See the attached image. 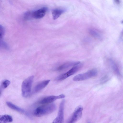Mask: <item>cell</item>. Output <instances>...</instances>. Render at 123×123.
Returning <instances> with one entry per match:
<instances>
[{
    "mask_svg": "<svg viewBox=\"0 0 123 123\" xmlns=\"http://www.w3.org/2000/svg\"><path fill=\"white\" fill-rule=\"evenodd\" d=\"M116 1L117 3H120V1L119 0H115Z\"/></svg>",
    "mask_w": 123,
    "mask_h": 123,
    "instance_id": "20",
    "label": "cell"
},
{
    "mask_svg": "<svg viewBox=\"0 0 123 123\" xmlns=\"http://www.w3.org/2000/svg\"><path fill=\"white\" fill-rule=\"evenodd\" d=\"M5 33V29L4 27L0 25V39L3 37Z\"/></svg>",
    "mask_w": 123,
    "mask_h": 123,
    "instance_id": "19",
    "label": "cell"
},
{
    "mask_svg": "<svg viewBox=\"0 0 123 123\" xmlns=\"http://www.w3.org/2000/svg\"><path fill=\"white\" fill-rule=\"evenodd\" d=\"M48 10L47 7H43L36 11L33 12V18L38 19L44 17Z\"/></svg>",
    "mask_w": 123,
    "mask_h": 123,
    "instance_id": "8",
    "label": "cell"
},
{
    "mask_svg": "<svg viewBox=\"0 0 123 123\" xmlns=\"http://www.w3.org/2000/svg\"><path fill=\"white\" fill-rule=\"evenodd\" d=\"M65 96L62 94L58 96H50L46 97L42 99L39 102L42 104L50 103L56 99L64 98Z\"/></svg>",
    "mask_w": 123,
    "mask_h": 123,
    "instance_id": "7",
    "label": "cell"
},
{
    "mask_svg": "<svg viewBox=\"0 0 123 123\" xmlns=\"http://www.w3.org/2000/svg\"><path fill=\"white\" fill-rule=\"evenodd\" d=\"M50 81V80H48L43 81L39 83L34 87V92H37L41 90L47 86Z\"/></svg>",
    "mask_w": 123,
    "mask_h": 123,
    "instance_id": "9",
    "label": "cell"
},
{
    "mask_svg": "<svg viewBox=\"0 0 123 123\" xmlns=\"http://www.w3.org/2000/svg\"><path fill=\"white\" fill-rule=\"evenodd\" d=\"M0 48L5 49H8L9 48L7 44L1 39H0Z\"/></svg>",
    "mask_w": 123,
    "mask_h": 123,
    "instance_id": "18",
    "label": "cell"
},
{
    "mask_svg": "<svg viewBox=\"0 0 123 123\" xmlns=\"http://www.w3.org/2000/svg\"><path fill=\"white\" fill-rule=\"evenodd\" d=\"M80 63L78 62H71L66 63L63 65L60 66L58 68V70H61L65 68H68L72 66H74Z\"/></svg>",
    "mask_w": 123,
    "mask_h": 123,
    "instance_id": "13",
    "label": "cell"
},
{
    "mask_svg": "<svg viewBox=\"0 0 123 123\" xmlns=\"http://www.w3.org/2000/svg\"><path fill=\"white\" fill-rule=\"evenodd\" d=\"M65 100H63L60 104L58 115L53 121V123H63L64 121V106Z\"/></svg>",
    "mask_w": 123,
    "mask_h": 123,
    "instance_id": "5",
    "label": "cell"
},
{
    "mask_svg": "<svg viewBox=\"0 0 123 123\" xmlns=\"http://www.w3.org/2000/svg\"><path fill=\"white\" fill-rule=\"evenodd\" d=\"M90 34L94 37L99 39H101L102 37L100 34L97 31L94 29H91L89 31Z\"/></svg>",
    "mask_w": 123,
    "mask_h": 123,
    "instance_id": "16",
    "label": "cell"
},
{
    "mask_svg": "<svg viewBox=\"0 0 123 123\" xmlns=\"http://www.w3.org/2000/svg\"><path fill=\"white\" fill-rule=\"evenodd\" d=\"M8 106L10 108L22 113H25V111L23 109L9 102L6 103Z\"/></svg>",
    "mask_w": 123,
    "mask_h": 123,
    "instance_id": "12",
    "label": "cell"
},
{
    "mask_svg": "<svg viewBox=\"0 0 123 123\" xmlns=\"http://www.w3.org/2000/svg\"><path fill=\"white\" fill-rule=\"evenodd\" d=\"M65 11V10L59 9L53 10L52 11V13L53 19L55 20L57 19Z\"/></svg>",
    "mask_w": 123,
    "mask_h": 123,
    "instance_id": "10",
    "label": "cell"
},
{
    "mask_svg": "<svg viewBox=\"0 0 123 123\" xmlns=\"http://www.w3.org/2000/svg\"><path fill=\"white\" fill-rule=\"evenodd\" d=\"M13 120L12 116L8 115H0V123H6L11 122Z\"/></svg>",
    "mask_w": 123,
    "mask_h": 123,
    "instance_id": "11",
    "label": "cell"
},
{
    "mask_svg": "<svg viewBox=\"0 0 123 123\" xmlns=\"http://www.w3.org/2000/svg\"><path fill=\"white\" fill-rule=\"evenodd\" d=\"M10 81L7 80H4L0 83V95L3 90L10 85Z\"/></svg>",
    "mask_w": 123,
    "mask_h": 123,
    "instance_id": "14",
    "label": "cell"
},
{
    "mask_svg": "<svg viewBox=\"0 0 123 123\" xmlns=\"http://www.w3.org/2000/svg\"><path fill=\"white\" fill-rule=\"evenodd\" d=\"M83 107L81 106L78 107L74 111L69 123H74L80 119L82 117Z\"/></svg>",
    "mask_w": 123,
    "mask_h": 123,
    "instance_id": "6",
    "label": "cell"
},
{
    "mask_svg": "<svg viewBox=\"0 0 123 123\" xmlns=\"http://www.w3.org/2000/svg\"><path fill=\"white\" fill-rule=\"evenodd\" d=\"M56 109V105L54 104H48L37 107L34 110V114L37 117H40L51 113Z\"/></svg>",
    "mask_w": 123,
    "mask_h": 123,
    "instance_id": "1",
    "label": "cell"
},
{
    "mask_svg": "<svg viewBox=\"0 0 123 123\" xmlns=\"http://www.w3.org/2000/svg\"><path fill=\"white\" fill-rule=\"evenodd\" d=\"M82 66V65L80 63L74 66L73 67L67 72L57 77L56 79V80L58 81H61L65 79L75 73Z\"/></svg>",
    "mask_w": 123,
    "mask_h": 123,
    "instance_id": "4",
    "label": "cell"
},
{
    "mask_svg": "<svg viewBox=\"0 0 123 123\" xmlns=\"http://www.w3.org/2000/svg\"><path fill=\"white\" fill-rule=\"evenodd\" d=\"M109 62L113 69L118 75H120V73L119 69L115 62L112 59H110Z\"/></svg>",
    "mask_w": 123,
    "mask_h": 123,
    "instance_id": "15",
    "label": "cell"
},
{
    "mask_svg": "<svg viewBox=\"0 0 123 123\" xmlns=\"http://www.w3.org/2000/svg\"><path fill=\"white\" fill-rule=\"evenodd\" d=\"M34 76H30L25 79L23 82L21 86L22 94L25 98L29 97L31 94V88Z\"/></svg>",
    "mask_w": 123,
    "mask_h": 123,
    "instance_id": "2",
    "label": "cell"
},
{
    "mask_svg": "<svg viewBox=\"0 0 123 123\" xmlns=\"http://www.w3.org/2000/svg\"><path fill=\"white\" fill-rule=\"evenodd\" d=\"M33 12L27 11L25 12L24 14V17L25 19H29L31 18H33Z\"/></svg>",
    "mask_w": 123,
    "mask_h": 123,
    "instance_id": "17",
    "label": "cell"
},
{
    "mask_svg": "<svg viewBox=\"0 0 123 123\" xmlns=\"http://www.w3.org/2000/svg\"><path fill=\"white\" fill-rule=\"evenodd\" d=\"M97 74V69H93L85 73L78 74L75 76L73 78V80L75 81L85 80L95 76Z\"/></svg>",
    "mask_w": 123,
    "mask_h": 123,
    "instance_id": "3",
    "label": "cell"
}]
</instances>
